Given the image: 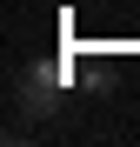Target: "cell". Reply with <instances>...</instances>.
<instances>
[{
  "mask_svg": "<svg viewBox=\"0 0 140 147\" xmlns=\"http://www.w3.org/2000/svg\"><path fill=\"white\" fill-rule=\"evenodd\" d=\"M60 87H67V67L60 60L27 67V74H20V114H27V120H47V114L60 107Z\"/></svg>",
  "mask_w": 140,
  "mask_h": 147,
  "instance_id": "6da1fadb",
  "label": "cell"
}]
</instances>
